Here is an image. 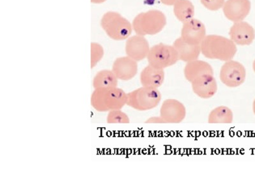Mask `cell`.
I'll return each mask as SVG.
<instances>
[{
  "label": "cell",
  "instance_id": "7",
  "mask_svg": "<svg viewBox=\"0 0 255 191\" xmlns=\"http://www.w3.org/2000/svg\"><path fill=\"white\" fill-rule=\"evenodd\" d=\"M247 70L238 61H226L221 68L220 79L223 84L229 88H238L245 83Z\"/></svg>",
  "mask_w": 255,
  "mask_h": 191
},
{
  "label": "cell",
  "instance_id": "22",
  "mask_svg": "<svg viewBox=\"0 0 255 191\" xmlns=\"http://www.w3.org/2000/svg\"><path fill=\"white\" fill-rule=\"evenodd\" d=\"M104 54L103 47L97 43H92L91 45V68H94L101 61Z\"/></svg>",
  "mask_w": 255,
  "mask_h": 191
},
{
  "label": "cell",
  "instance_id": "14",
  "mask_svg": "<svg viewBox=\"0 0 255 191\" xmlns=\"http://www.w3.org/2000/svg\"><path fill=\"white\" fill-rule=\"evenodd\" d=\"M191 83L193 92L201 98H211L217 93V82L212 75L200 77Z\"/></svg>",
  "mask_w": 255,
  "mask_h": 191
},
{
  "label": "cell",
  "instance_id": "1",
  "mask_svg": "<svg viewBox=\"0 0 255 191\" xmlns=\"http://www.w3.org/2000/svg\"><path fill=\"white\" fill-rule=\"evenodd\" d=\"M127 101L128 95L118 87L96 89L91 96V104L99 112L122 110Z\"/></svg>",
  "mask_w": 255,
  "mask_h": 191
},
{
  "label": "cell",
  "instance_id": "10",
  "mask_svg": "<svg viewBox=\"0 0 255 191\" xmlns=\"http://www.w3.org/2000/svg\"><path fill=\"white\" fill-rule=\"evenodd\" d=\"M251 10L250 0H227L223 6L225 17L232 22L243 21Z\"/></svg>",
  "mask_w": 255,
  "mask_h": 191
},
{
  "label": "cell",
  "instance_id": "25",
  "mask_svg": "<svg viewBox=\"0 0 255 191\" xmlns=\"http://www.w3.org/2000/svg\"><path fill=\"white\" fill-rule=\"evenodd\" d=\"M161 3L165 5L171 6L174 5V4L176 3L178 0H160Z\"/></svg>",
  "mask_w": 255,
  "mask_h": 191
},
{
  "label": "cell",
  "instance_id": "19",
  "mask_svg": "<svg viewBox=\"0 0 255 191\" xmlns=\"http://www.w3.org/2000/svg\"><path fill=\"white\" fill-rule=\"evenodd\" d=\"M174 13L177 19L184 23L193 19L195 7L189 0H178L174 4Z\"/></svg>",
  "mask_w": 255,
  "mask_h": 191
},
{
  "label": "cell",
  "instance_id": "5",
  "mask_svg": "<svg viewBox=\"0 0 255 191\" xmlns=\"http://www.w3.org/2000/svg\"><path fill=\"white\" fill-rule=\"evenodd\" d=\"M100 24L107 35L113 40L120 41L127 39L132 32L130 22L118 12L105 13Z\"/></svg>",
  "mask_w": 255,
  "mask_h": 191
},
{
  "label": "cell",
  "instance_id": "4",
  "mask_svg": "<svg viewBox=\"0 0 255 191\" xmlns=\"http://www.w3.org/2000/svg\"><path fill=\"white\" fill-rule=\"evenodd\" d=\"M127 105L138 111H147L156 108L161 100L158 89L143 87L128 93Z\"/></svg>",
  "mask_w": 255,
  "mask_h": 191
},
{
  "label": "cell",
  "instance_id": "15",
  "mask_svg": "<svg viewBox=\"0 0 255 191\" xmlns=\"http://www.w3.org/2000/svg\"><path fill=\"white\" fill-rule=\"evenodd\" d=\"M165 81L163 69L148 65L140 73V81L143 87L158 89Z\"/></svg>",
  "mask_w": 255,
  "mask_h": 191
},
{
  "label": "cell",
  "instance_id": "8",
  "mask_svg": "<svg viewBox=\"0 0 255 191\" xmlns=\"http://www.w3.org/2000/svg\"><path fill=\"white\" fill-rule=\"evenodd\" d=\"M186 115L185 106L178 100L167 99L161 104L160 116L165 123H180L185 119Z\"/></svg>",
  "mask_w": 255,
  "mask_h": 191
},
{
  "label": "cell",
  "instance_id": "27",
  "mask_svg": "<svg viewBox=\"0 0 255 191\" xmlns=\"http://www.w3.org/2000/svg\"><path fill=\"white\" fill-rule=\"evenodd\" d=\"M253 111H254V114L255 115V99L254 103H253Z\"/></svg>",
  "mask_w": 255,
  "mask_h": 191
},
{
  "label": "cell",
  "instance_id": "3",
  "mask_svg": "<svg viewBox=\"0 0 255 191\" xmlns=\"http://www.w3.org/2000/svg\"><path fill=\"white\" fill-rule=\"evenodd\" d=\"M167 24V18L162 12L151 10L140 13L133 20V29L136 35H154L159 33Z\"/></svg>",
  "mask_w": 255,
  "mask_h": 191
},
{
  "label": "cell",
  "instance_id": "18",
  "mask_svg": "<svg viewBox=\"0 0 255 191\" xmlns=\"http://www.w3.org/2000/svg\"><path fill=\"white\" fill-rule=\"evenodd\" d=\"M118 79L113 70H103L97 73L93 80V86L96 89L116 88L118 86Z\"/></svg>",
  "mask_w": 255,
  "mask_h": 191
},
{
  "label": "cell",
  "instance_id": "23",
  "mask_svg": "<svg viewBox=\"0 0 255 191\" xmlns=\"http://www.w3.org/2000/svg\"><path fill=\"white\" fill-rule=\"evenodd\" d=\"M204 7L211 11H217L223 7L225 0H200Z\"/></svg>",
  "mask_w": 255,
  "mask_h": 191
},
{
  "label": "cell",
  "instance_id": "26",
  "mask_svg": "<svg viewBox=\"0 0 255 191\" xmlns=\"http://www.w3.org/2000/svg\"><path fill=\"white\" fill-rule=\"evenodd\" d=\"M106 1V0H91V1H92V3L97 4L104 3V2Z\"/></svg>",
  "mask_w": 255,
  "mask_h": 191
},
{
  "label": "cell",
  "instance_id": "28",
  "mask_svg": "<svg viewBox=\"0 0 255 191\" xmlns=\"http://www.w3.org/2000/svg\"><path fill=\"white\" fill-rule=\"evenodd\" d=\"M253 69H254V71L255 73V60L254 61V63H253Z\"/></svg>",
  "mask_w": 255,
  "mask_h": 191
},
{
  "label": "cell",
  "instance_id": "11",
  "mask_svg": "<svg viewBox=\"0 0 255 191\" xmlns=\"http://www.w3.org/2000/svg\"><path fill=\"white\" fill-rule=\"evenodd\" d=\"M149 50V44L146 38L140 35L129 38L125 45V51L127 56L137 62L147 58Z\"/></svg>",
  "mask_w": 255,
  "mask_h": 191
},
{
  "label": "cell",
  "instance_id": "6",
  "mask_svg": "<svg viewBox=\"0 0 255 191\" xmlns=\"http://www.w3.org/2000/svg\"><path fill=\"white\" fill-rule=\"evenodd\" d=\"M147 58L149 65L163 70L172 67L179 60L178 53L174 47L162 43L150 48Z\"/></svg>",
  "mask_w": 255,
  "mask_h": 191
},
{
  "label": "cell",
  "instance_id": "2",
  "mask_svg": "<svg viewBox=\"0 0 255 191\" xmlns=\"http://www.w3.org/2000/svg\"><path fill=\"white\" fill-rule=\"evenodd\" d=\"M201 52L206 58L222 61L232 60L238 48L231 39L219 35H208L200 44Z\"/></svg>",
  "mask_w": 255,
  "mask_h": 191
},
{
  "label": "cell",
  "instance_id": "24",
  "mask_svg": "<svg viewBox=\"0 0 255 191\" xmlns=\"http://www.w3.org/2000/svg\"><path fill=\"white\" fill-rule=\"evenodd\" d=\"M145 123H165V121L163 120V118L161 117V116H159V117H152L149 118V119L145 120Z\"/></svg>",
  "mask_w": 255,
  "mask_h": 191
},
{
  "label": "cell",
  "instance_id": "21",
  "mask_svg": "<svg viewBox=\"0 0 255 191\" xmlns=\"http://www.w3.org/2000/svg\"><path fill=\"white\" fill-rule=\"evenodd\" d=\"M130 122L128 115L122 110H113L109 111L107 117L108 124H128Z\"/></svg>",
  "mask_w": 255,
  "mask_h": 191
},
{
  "label": "cell",
  "instance_id": "20",
  "mask_svg": "<svg viewBox=\"0 0 255 191\" xmlns=\"http://www.w3.org/2000/svg\"><path fill=\"white\" fill-rule=\"evenodd\" d=\"M233 112L227 106H220L213 109L209 113L208 122L210 124H231L233 122Z\"/></svg>",
  "mask_w": 255,
  "mask_h": 191
},
{
  "label": "cell",
  "instance_id": "13",
  "mask_svg": "<svg viewBox=\"0 0 255 191\" xmlns=\"http://www.w3.org/2000/svg\"><path fill=\"white\" fill-rule=\"evenodd\" d=\"M230 37L236 44L245 46L251 45L255 38V29L247 22H235L230 30Z\"/></svg>",
  "mask_w": 255,
  "mask_h": 191
},
{
  "label": "cell",
  "instance_id": "12",
  "mask_svg": "<svg viewBox=\"0 0 255 191\" xmlns=\"http://www.w3.org/2000/svg\"><path fill=\"white\" fill-rule=\"evenodd\" d=\"M112 70L121 81H129L137 74V61L128 56L121 57L114 62Z\"/></svg>",
  "mask_w": 255,
  "mask_h": 191
},
{
  "label": "cell",
  "instance_id": "17",
  "mask_svg": "<svg viewBox=\"0 0 255 191\" xmlns=\"http://www.w3.org/2000/svg\"><path fill=\"white\" fill-rule=\"evenodd\" d=\"M173 46L178 53L179 60L184 62L197 60L201 53L200 45H191L184 42L181 37L175 40Z\"/></svg>",
  "mask_w": 255,
  "mask_h": 191
},
{
  "label": "cell",
  "instance_id": "9",
  "mask_svg": "<svg viewBox=\"0 0 255 191\" xmlns=\"http://www.w3.org/2000/svg\"><path fill=\"white\" fill-rule=\"evenodd\" d=\"M206 36V29L200 20L192 19L183 23L181 38L191 45H200Z\"/></svg>",
  "mask_w": 255,
  "mask_h": 191
},
{
  "label": "cell",
  "instance_id": "16",
  "mask_svg": "<svg viewBox=\"0 0 255 191\" xmlns=\"http://www.w3.org/2000/svg\"><path fill=\"white\" fill-rule=\"evenodd\" d=\"M184 77L190 83L206 75L214 76V71L210 64L204 61L194 60L186 64L184 69Z\"/></svg>",
  "mask_w": 255,
  "mask_h": 191
}]
</instances>
